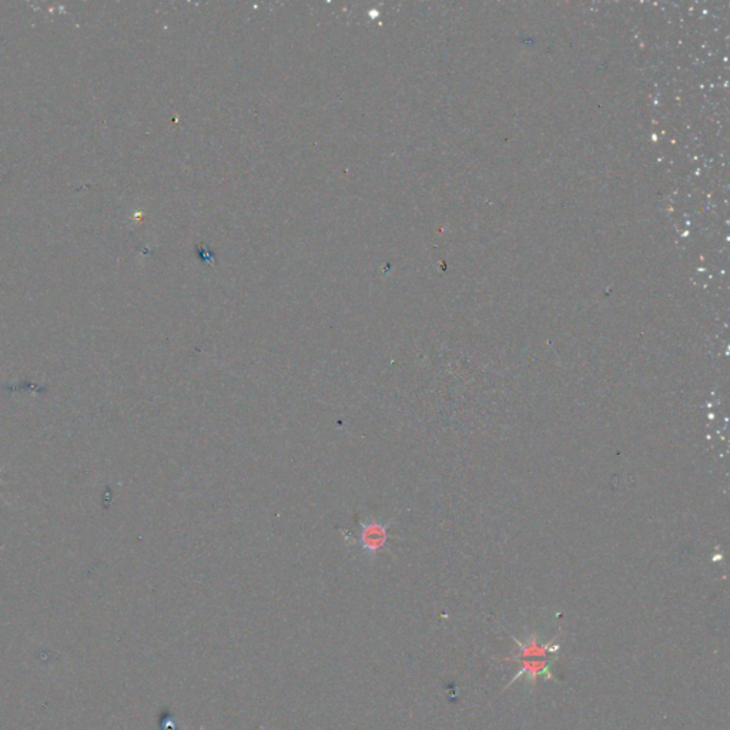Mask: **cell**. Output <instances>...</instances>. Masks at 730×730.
Here are the masks:
<instances>
[{"label":"cell","mask_w":730,"mask_h":730,"mask_svg":"<svg viewBox=\"0 0 730 730\" xmlns=\"http://www.w3.org/2000/svg\"><path fill=\"white\" fill-rule=\"evenodd\" d=\"M0 474H2V469H0ZM2 485H4V479H2V476H0V488H2Z\"/></svg>","instance_id":"obj_4"},{"label":"cell","mask_w":730,"mask_h":730,"mask_svg":"<svg viewBox=\"0 0 730 730\" xmlns=\"http://www.w3.org/2000/svg\"><path fill=\"white\" fill-rule=\"evenodd\" d=\"M384 529L377 528L375 525H370L364 529V545L368 549L375 551L378 547L384 544Z\"/></svg>","instance_id":"obj_3"},{"label":"cell","mask_w":730,"mask_h":730,"mask_svg":"<svg viewBox=\"0 0 730 730\" xmlns=\"http://www.w3.org/2000/svg\"><path fill=\"white\" fill-rule=\"evenodd\" d=\"M514 641L519 646V652L507 658V660H523V659H556L559 653V645L556 642H548L540 638V635L532 634L525 641H519L514 637Z\"/></svg>","instance_id":"obj_1"},{"label":"cell","mask_w":730,"mask_h":730,"mask_svg":"<svg viewBox=\"0 0 730 730\" xmlns=\"http://www.w3.org/2000/svg\"><path fill=\"white\" fill-rule=\"evenodd\" d=\"M518 663H521V669L511 679V682H509V685L507 688H509L514 682H516V680L521 679V677H525L529 684H535L540 677L554 679V672H552V666L555 663L554 658H547V659H523V660H519Z\"/></svg>","instance_id":"obj_2"}]
</instances>
